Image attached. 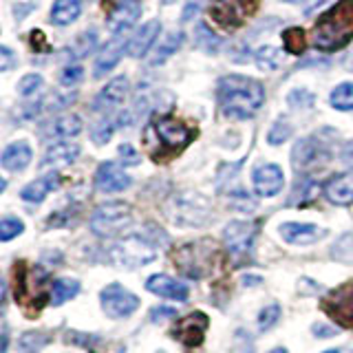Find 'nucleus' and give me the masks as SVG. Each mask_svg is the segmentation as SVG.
<instances>
[{"label":"nucleus","mask_w":353,"mask_h":353,"mask_svg":"<svg viewBox=\"0 0 353 353\" xmlns=\"http://www.w3.org/2000/svg\"><path fill=\"white\" fill-rule=\"evenodd\" d=\"M139 16H141V5L137 0H121L108 18V29L113 31L115 36H121V33H126L128 29L135 27Z\"/></svg>","instance_id":"nucleus-16"},{"label":"nucleus","mask_w":353,"mask_h":353,"mask_svg":"<svg viewBox=\"0 0 353 353\" xmlns=\"http://www.w3.org/2000/svg\"><path fill=\"white\" fill-rule=\"evenodd\" d=\"M0 55H3V62H0V71H7L9 66L14 64V60H11V58H14V55H11V51H9L7 47L0 49Z\"/></svg>","instance_id":"nucleus-44"},{"label":"nucleus","mask_w":353,"mask_h":353,"mask_svg":"<svg viewBox=\"0 0 353 353\" xmlns=\"http://www.w3.org/2000/svg\"><path fill=\"white\" fill-rule=\"evenodd\" d=\"M342 159H345L347 163H351V165H353V141H351L349 146L345 148V152H342Z\"/></svg>","instance_id":"nucleus-46"},{"label":"nucleus","mask_w":353,"mask_h":353,"mask_svg":"<svg viewBox=\"0 0 353 353\" xmlns=\"http://www.w3.org/2000/svg\"><path fill=\"white\" fill-rule=\"evenodd\" d=\"M331 106L338 108V110H351L353 108V84L345 82L334 88V93H331Z\"/></svg>","instance_id":"nucleus-32"},{"label":"nucleus","mask_w":353,"mask_h":353,"mask_svg":"<svg viewBox=\"0 0 353 353\" xmlns=\"http://www.w3.org/2000/svg\"><path fill=\"white\" fill-rule=\"evenodd\" d=\"M130 219H132V214L126 203H119V201L102 203L93 212L91 230L99 236H113L130 223Z\"/></svg>","instance_id":"nucleus-5"},{"label":"nucleus","mask_w":353,"mask_h":353,"mask_svg":"<svg viewBox=\"0 0 353 353\" xmlns=\"http://www.w3.org/2000/svg\"><path fill=\"white\" fill-rule=\"evenodd\" d=\"M327 232L312 223H285L281 225V236L287 243H314L323 239Z\"/></svg>","instance_id":"nucleus-24"},{"label":"nucleus","mask_w":353,"mask_h":353,"mask_svg":"<svg viewBox=\"0 0 353 353\" xmlns=\"http://www.w3.org/2000/svg\"><path fill=\"white\" fill-rule=\"evenodd\" d=\"M283 40H285V49L290 53H301L305 49V31L292 27L283 33Z\"/></svg>","instance_id":"nucleus-34"},{"label":"nucleus","mask_w":353,"mask_h":353,"mask_svg":"<svg viewBox=\"0 0 353 353\" xmlns=\"http://www.w3.org/2000/svg\"><path fill=\"white\" fill-rule=\"evenodd\" d=\"M77 154H80V146H75V143H66V141L53 143V146L44 152L42 168H62V165H71L77 159Z\"/></svg>","instance_id":"nucleus-23"},{"label":"nucleus","mask_w":353,"mask_h":353,"mask_svg":"<svg viewBox=\"0 0 353 353\" xmlns=\"http://www.w3.org/2000/svg\"><path fill=\"white\" fill-rule=\"evenodd\" d=\"M290 132H292V128H290V124H285V121H276V124L272 126V130H270V135H268V139H270V143H283L287 137H290Z\"/></svg>","instance_id":"nucleus-39"},{"label":"nucleus","mask_w":353,"mask_h":353,"mask_svg":"<svg viewBox=\"0 0 353 353\" xmlns=\"http://www.w3.org/2000/svg\"><path fill=\"white\" fill-rule=\"evenodd\" d=\"M272 353H287V351H285V349H274Z\"/></svg>","instance_id":"nucleus-50"},{"label":"nucleus","mask_w":353,"mask_h":353,"mask_svg":"<svg viewBox=\"0 0 353 353\" xmlns=\"http://www.w3.org/2000/svg\"><path fill=\"white\" fill-rule=\"evenodd\" d=\"M254 234H256V225L243 223V221H234V223H230L223 230L225 245H228L232 256H236V261L245 259L250 254L252 243H254Z\"/></svg>","instance_id":"nucleus-10"},{"label":"nucleus","mask_w":353,"mask_h":353,"mask_svg":"<svg viewBox=\"0 0 353 353\" xmlns=\"http://www.w3.org/2000/svg\"><path fill=\"white\" fill-rule=\"evenodd\" d=\"M146 287H148V292L163 296V298H172V301H185L188 298V287L179 281L170 279V276H163V274L150 276Z\"/></svg>","instance_id":"nucleus-22"},{"label":"nucleus","mask_w":353,"mask_h":353,"mask_svg":"<svg viewBox=\"0 0 353 353\" xmlns=\"http://www.w3.org/2000/svg\"><path fill=\"white\" fill-rule=\"evenodd\" d=\"M327 353H338V351H327Z\"/></svg>","instance_id":"nucleus-52"},{"label":"nucleus","mask_w":353,"mask_h":353,"mask_svg":"<svg viewBox=\"0 0 353 353\" xmlns=\"http://www.w3.org/2000/svg\"><path fill=\"white\" fill-rule=\"evenodd\" d=\"M205 329H208V316L201 312H194L190 316H185L183 320L176 323L174 329V338L181 342L183 347H199L201 340L205 336Z\"/></svg>","instance_id":"nucleus-12"},{"label":"nucleus","mask_w":353,"mask_h":353,"mask_svg":"<svg viewBox=\"0 0 353 353\" xmlns=\"http://www.w3.org/2000/svg\"><path fill=\"white\" fill-rule=\"evenodd\" d=\"M113 128H115L113 121H99V124L93 128V141L106 143L110 139V135H113Z\"/></svg>","instance_id":"nucleus-40"},{"label":"nucleus","mask_w":353,"mask_h":353,"mask_svg":"<svg viewBox=\"0 0 353 353\" xmlns=\"http://www.w3.org/2000/svg\"><path fill=\"white\" fill-rule=\"evenodd\" d=\"M159 31H161L159 20L146 22V25L141 27V31H137L135 36H132V40H128L126 53L130 55V58H143V55H146V51L152 47V42L157 40Z\"/></svg>","instance_id":"nucleus-20"},{"label":"nucleus","mask_w":353,"mask_h":353,"mask_svg":"<svg viewBox=\"0 0 353 353\" xmlns=\"http://www.w3.org/2000/svg\"><path fill=\"white\" fill-rule=\"evenodd\" d=\"M95 40H97V33L95 31H88V33H84V36L77 40L80 42V55H84V53H88L93 47H95Z\"/></svg>","instance_id":"nucleus-43"},{"label":"nucleus","mask_w":353,"mask_h":353,"mask_svg":"<svg viewBox=\"0 0 353 353\" xmlns=\"http://www.w3.org/2000/svg\"><path fill=\"white\" fill-rule=\"evenodd\" d=\"M163 5H172V3H176V0H161Z\"/></svg>","instance_id":"nucleus-48"},{"label":"nucleus","mask_w":353,"mask_h":353,"mask_svg":"<svg viewBox=\"0 0 353 353\" xmlns=\"http://www.w3.org/2000/svg\"><path fill=\"white\" fill-rule=\"evenodd\" d=\"M154 130H157V137L161 139L163 146L170 150H179L192 139V130H188L181 121L168 119V117L159 119L157 124H154Z\"/></svg>","instance_id":"nucleus-14"},{"label":"nucleus","mask_w":353,"mask_h":353,"mask_svg":"<svg viewBox=\"0 0 353 353\" xmlns=\"http://www.w3.org/2000/svg\"><path fill=\"white\" fill-rule=\"evenodd\" d=\"M40 86H42V77H40L38 73L25 75V77L20 80V93L25 95V97H29V95L36 93Z\"/></svg>","instance_id":"nucleus-37"},{"label":"nucleus","mask_w":353,"mask_h":353,"mask_svg":"<svg viewBox=\"0 0 353 353\" xmlns=\"http://www.w3.org/2000/svg\"><path fill=\"white\" fill-rule=\"evenodd\" d=\"M256 64L263 71H276L283 64V53L276 47H263L256 51Z\"/></svg>","instance_id":"nucleus-31"},{"label":"nucleus","mask_w":353,"mask_h":353,"mask_svg":"<svg viewBox=\"0 0 353 353\" xmlns=\"http://www.w3.org/2000/svg\"><path fill=\"white\" fill-rule=\"evenodd\" d=\"M157 254V241L148 239L146 234H132L121 239L117 245L110 250V256L121 268H139L154 261Z\"/></svg>","instance_id":"nucleus-3"},{"label":"nucleus","mask_w":353,"mask_h":353,"mask_svg":"<svg viewBox=\"0 0 353 353\" xmlns=\"http://www.w3.org/2000/svg\"><path fill=\"white\" fill-rule=\"evenodd\" d=\"M323 309L338 325L353 329V283H347L323 298Z\"/></svg>","instance_id":"nucleus-8"},{"label":"nucleus","mask_w":353,"mask_h":353,"mask_svg":"<svg viewBox=\"0 0 353 353\" xmlns=\"http://www.w3.org/2000/svg\"><path fill=\"white\" fill-rule=\"evenodd\" d=\"M95 185H97V190H102V192H121L130 185V176L124 172V168H119L117 163L106 161L97 168Z\"/></svg>","instance_id":"nucleus-15"},{"label":"nucleus","mask_w":353,"mask_h":353,"mask_svg":"<svg viewBox=\"0 0 353 353\" xmlns=\"http://www.w3.org/2000/svg\"><path fill=\"white\" fill-rule=\"evenodd\" d=\"M80 292V283L77 281H71V279H58L51 287V303L53 305H62L66 301H71V298Z\"/></svg>","instance_id":"nucleus-29"},{"label":"nucleus","mask_w":353,"mask_h":353,"mask_svg":"<svg viewBox=\"0 0 353 353\" xmlns=\"http://www.w3.org/2000/svg\"><path fill=\"white\" fill-rule=\"evenodd\" d=\"M285 176L276 163H265L254 170V188L261 196H274L283 190Z\"/></svg>","instance_id":"nucleus-17"},{"label":"nucleus","mask_w":353,"mask_h":353,"mask_svg":"<svg viewBox=\"0 0 353 353\" xmlns=\"http://www.w3.org/2000/svg\"><path fill=\"white\" fill-rule=\"evenodd\" d=\"M285 3H305V0H285Z\"/></svg>","instance_id":"nucleus-49"},{"label":"nucleus","mask_w":353,"mask_h":353,"mask_svg":"<svg viewBox=\"0 0 353 353\" xmlns=\"http://www.w3.org/2000/svg\"><path fill=\"white\" fill-rule=\"evenodd\" d=\"M181 40H183V33H179V31L168 33V36H165V40L157 47V51H154L152 64H161L165 58H170V55L181 47Z\"/></svg>","instance_id":"nucleus-30"},{"label":"nucleus","mask_w":353,"mask_h":353,"mask_svg":"<svg viewBox=\"0 0 353 353\" xmlns=\"http://www.w3.org/2000/svg\"><path fill=\"white\" fill-rule=\"evenodd\" d=\"M170 216L179 225H203L210 216L208 201L199 194H179L170 205Z\"/></svg>","instance_id":"nucleus-7"},{"label":"nucleus","mask_w":353,"mask_h":353,"mask_svg":"<svg viewBox=\"0 0 353 353\" xmlns=\"http://www.w3.org/2000/svg\"><path fill=\"white\" fill-rule=\"evenodd\" d=\"M353 40V0H342L325 11L314 27V44L323 51H338Z\"/></svg>","instance_id":"nucleus-2"},{"label":"nucleus","mask_w":353,"mask_h":353,"mask_svg":"<svg viewBox=\"0 0 353 353\" xmlns=\"http://www.w3.org/2000/svg\"><path fill=\"white\" fill-rule=\"evenodd\" d=\"M124 49H128L124 33H121V36H115V40L106 42V47L99 51V55L95 58V69H93L95 77H104L108 71H113V66L119 62Z\"/></svg>","instance_id":"nucleus-18"},{"label":"nucleus","mask_w":353,"mask_h":353,"mask_svg":"<svg viewBox=\"0 0 353 353\" xmlns=\"http://www.w3.org/2000/svg\"><path fill=\"white\" fill-rule=\"evenodd\" d=\"M29 161H31V148L25 141L11 143V146H7L3 152V168H7V170H14V172L25 170Z\"/></svg>","instance_id":"nucleus-26"},{"label":"nucleus","mask_w":353,"mask_h":353,"mask_svg":"<svg viewBox=\"0 0 353 353\" xmlns=\"http://www.w3.org/2000/svg\"><path fill=\"white\" fill-rule=\"evenodd\" d=\"M172 314H174V312H172L170 307H163V309H154L152 318H154V320H163V318H170Z\"/></svg>","instance_id":"nucleus-45"},{"label":"nucleus","mask_w":353,"mask_h":353,"mask_svg":"<svg viewBox=\"0 0 353 353\" xmlns=\"http://www.w3.org/2000/svg\"><path fill=\"white\" fill-rule=\"evenodd\" d=\"M323 157H325L323 146L316 139H301L292 152V161L296 170H307L309 165H316Z\"/></svg>","instance_id":"nucleus-21"},{"label":"nucleus","mask_w":353,"mask_h":353,"mask_svg":"<svg viewBox=\"0 0 353 353\" xmlns=\"http://www.w3.org/2000/svg\"><path fill=\"white\" fill-rule=\"evenodd\" d=\"M196 38H199V47H203L205 51H216L219 44H221V40L205 25L196 27Z\"/></svg>","instance_id":"nucleus-35"},{"label":"nucleus","mask_w":353,"mask_h":353,"mask_svg":"<svg viewBox=\"0 0 353 353\" xmlns=\"http://www.w3.org/2000/svg\"><path fill=\"white\" fill-rule=\"evenodd\" d=\"M25 230V225H22V221L20 219H3V223H0V239L3 241H11L14 236H18L20 232Z\"/></svg>","instance_id":"nucleus-36"},{"label":"nucleus","mask_w":353,"mask_h":353,"mask_svg":"<svg viewBox=\"0 0 353 353\" xmlns=\"http://www.w3.org/2000/svg\"><path fill=\"white\" fill-rule=\"evenodd\" d=\"M279 318H281V307L279 305H270L268 309H263V312H261V316H259V327L261 329H270Z\"/></svg>","instance_id":"nucleus-38"},{"label":"nucleus","mask_w":353,"mask_h":353,"mask_svg":"<svg viewBox=\"0 0 353 353\" xmlns=\"http://www.w3.org/2000/svg\"><path fill=\"white\" fill-rule=\"evenodd\" d=\"M80 11H82L80 0H55L51 9V20L60 27L71 25L80 16Z\"/></svg>","instance_id":"nucleus-28"},{"label":"nucleus","mask_w":353,"mask_h":353,"mask_svg":"<svg viewBox=\"0 0 353 353\" xmlns=\"http://www.w3.org/2000/svg\"><path fill=\"white\" fill-rule=\"evenodd\" d=\"M325 194L331 203L336 205H349L353 203V170L342 172L334 179H329L325 185Z\"/></svg>","instance_id":"nucleus-19"},{"label":"nucleus","mask_w":353,"mask_h":353,"mask_svg":"<svg viewBox=\"0 0 353 353\" xmlns=\"http://www.w3.org/2000/svg\"><path fill=\"white\" fill-rule=\"evenodd\" d=\"M82 75H84L82 66H77V64L66 66V69L62 71V75H60V82H62L64 86H73V84H77V82L82 80Z\"/></svg>","instance_id":"nucleus-41"},{"label":"nucleus","mask_w":353,"mask_h":353,"mask_svg":"<svg viewBox=\"0 0 353 353\" xmlns=\"http://www.w3.org/2000/svg\"><path fill=\"white\" fill-rule=\"evenodd\" d=\"M102 307L110 318H126L139 307V298L121 285H108L102 292Z\"/></svg>","instance_id":"nucleus-9"},{"label":"nucleus","mask_w":353,"mask_h":353,"mask_svg":"<svg viewBox=\"0 0 353 353\" xmlns=\"http://www.w3.org/2000/svg\"><path fill=\"white\" fill-rule=\"evenodd\" d=\"M212 254L214 248L208 245L205 241L190 243V245H183L174 254V265L190 279H203L212 268Z\"/></svg>","instance_id":"nucleus-4"},{"label":"nucleus","mask_w":353,"mask_h":353,"mask_svg":"<svg viewBox=\"0 0 353 353\" xmlns=\"http://www.w3.org/2000/svg\"><path fill=\"white\" fill-rule=\"evenodd\" d=\"M82 130V119L77 115H62L55 117L53 121H49L44 126L42 135L49 139H64V137H75L77 132Z\"/></svg>","instance_id":"nucleus-25"},{"label":"nucleus","mask_w":353,"mask_h":353,"mask_svg":"<svg viewBox=\"0 0 353 353\" xmlns=\"http://www.w3.org/2000/svg\"><path fill=\"white\" fill-rule=\"evenodd\" d=\"M126 93H128V77L126 75H117L102 88V91H99V95L95 97L93 108L99 110V113L115 110V108H119L121 104H124Z\"/></svg>","instance_id":"nucleus-13"},{"label":"nucleus","mask_w":353,"mask_h":353,"mask_svg":"<svg viewBox=\"0 0 353 353\" xmlns=\"http://www.w3.org/2000/svg\"><path fill=\"white\" fill-rule=\"evenodd\" d=\"M221 110L228 117L245 119L252 117L265 102L263 86L245 75H228L219 84Z\"/></svg>","instance_id":"nucleus-1"},{"label":"nucleus","mask_w":353,"mask_h":353,"mask_svg":"<svg viewBox=\"0 0 353 353\" xmlns=\"http://www.w3.org/2000/svg\"><path fill=\"white\" fill-rule=\"evenodd\" d=\"M119 157H121V161H124V165H135V163H139V152L130 146V143H121L119 146Z\"/></svg>","instance_id":"nucleus-42"},{"label":"nucleus","mask_w":353,"mask_h":353,"mask_svg":"<svg viewBox=\"0 0 353 353\" xmlns=\"http://www.w3.org/2000/svg\"><path fill=\"white\" fill-rule=\"evenodd\" d=\"M119 353H121V351H119Z\"/></svg>","instance_id":"nucleus-53"},{"label":"nucleus","mask_w":353,"mask_h":353,"mask_svg":"<svg viewBox=\"0 0 353 353\" xmlns=\"http://www.w3.org/2000/svg\"><path fill=\"white\" fill-rule=\"evenodd\" d=\"M49 274L40 270V268H31L25 276L20 279V296H22V301H29L31 305L36 303V307H42L44 303V296L51 294L49 290Z\"/></svg>","instance_id":"nucleus-11"},{"label":"nucleus","mask_w":353,"mask_h":353,"mask_svg":"<svg viewBox=\"0 0 353 353\" xmlns=\"http://www.w3.org/2000/svg\"><path fill=\"white\" fill-rule=\"evenodd\" d=\"M196 11H199V5L196 3H190V5H188V9H185V14H183V20H188L192 14H196Z\"/></svg>","instance_id":"nucleus-47"},{"label":"nucleus","mask_w":353,"mask_h":353,"mask_svg":"<svg viewBox=\"0 0 353 353\" xmlns=\"http://www.w3.org/2000/svg\"><path fill=\"white\" fill-rule=\"evenodd\" d=\"M49 334H42V331H31L25 338L20 340V351L22 353H38L44 345H47Z\"/></svg>","instance_id":"nucleus-33"},{"label":"nucleus","mask_w":353,"mask_h":353,"mask_svg":"<svg viewBox=\"0 0 353 353\" xmlns=\"http://www.w3.org/2000/svg\"><path fill=\"white\" fill-rule=\"evenodd\" d=\"M58 183H60L58 174L42 176V179L29 183L25 190H22V199H25V201H29V203H40L42 199L47 196L51 190H55V188H58Z\"/></svg>","instance_id":"nucleus-27"},{"label":"nucleus","mask_w":353,"mask_h":353,"mask_svg":"<svg viewBox=\"0 0 353 353\" xmlns=\"http://www.w3.org/2000/svg\"><path fill=\"white\" fill-rule=\"evenodd\" d=\"M349 58H351V60H349V66H353V53L349 55Z\"/></svg>","instance_id":"nucleus-51"},{"label":"nucleus","mask_w":353,"mask_h":353,"mask_svg":"<svg viewBox=\"0 0 353 353\" xmlns=\"http://www.w3.org/2000/svg\"><path fill=\"white\" fill-rule=\"evenodd\" d=\"M259 3L261 0H216L210 9V16L223 29H236L256 11Z\"/></svg>","instance_id":"nucleus-6"}]
</instances>
